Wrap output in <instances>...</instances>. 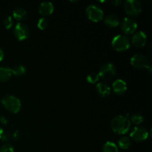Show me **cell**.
Segmentation results:
<instances>
[{"label": "cell", "instance_id": "1", "mask_svg": "<svg viewBox=\"0 0 152 152\" xmlns=\"http://www.w3.org/2000/svg\"><path fill=\"white\" fill-rule=\"evenodd\" d=\"M111 129L115 133L119 134H124L129 131L131 127V122L126 116L117 115L113 117L111 121Z\"/></svg>", "mask_w": 152, "mask_h": 152}, {"label": "cell", "instance_id": "2", "mask_svg": "<svg viewBox=\"0 0 152 152\" xmlns=\"http://www.w3.org/2000/svg\"><path fill=\"white\" fill-rule=\"evenodd\" d=\"M1 103L7 111L13 114L19 112L21 108L20 100L19 98L13 95L7 94L4 96L1 99Z\"/></svg>", "mask_w": 152, "mask_h": 152}, {"label": "cell", "instance_id": "3", "mask_svg": "<svg viewBox=\"0 0 152 152\" xmlns=\"http://www.w3.org/2000/svg\"><path fill=\"white\" fill-rule=\"evenodd\" d=\"M111 45L117 51H125L130 47V40L127 36L118 34L112 39Z\"/></svg>", "mask_w": 152, "mask_h": 152}, {"label": "cell", "instance_id": "4", "mask_svg": "<svg viewBox=\"0 0 152 152\" xmlns=\"http://www.w3.org/2000/svg\"><path fill=\"white\" fill-rule=\"evenodd\" d=\"M131 64L133 67L137 68H146L151 71V66L149 64L148 57L142 53H136L131 58Z\"/></svg>", "mask_w": 152, "mask_h": 152}, {"label": "cell", "instance_id": "5", "mask_svg": "<svg viewBox=\"0 0 152 152\" xmlns=\"http://www.w3.org/2000/svg\"><path fill=\"white\" fill-rule=\"evenodd\" d=\"M126 13L130 16H137L142 12V4L139 0H126L123 4Z\"/></svg>", "mask_w": 152, "mask_h": 152}, {"label": "cell", "instance_id": "6", "mask_svg": "<svg viewBox=\"0 0 152 152\" xmlns=\"http://www.w3.org/2000/svg\"><path fill=\"white\" fill-rule=\"evenodd\" d=\"M86 13L88 18L92 22H97L103 19V10L96 4H90L88 6L86 9Z\"/></svg>", "mask_w": 152, "mask_h": 152}, {"label": "cell", "instance_id": "7", "mask_svg": "<svg viewBox=\"0 0 152 152\" xmlns=\"http://www.w3.org/2000/svg\"><path fill=\"white\" fill-rule=\"evenodd\" d=\"M117 73V69L114 64L105 63L101 66L99 71V77L105 80H111L114 77Z\"/></svg>", "mask_w": 152, "mask_h": 152}, {"label": "cell", "instance_id": "8", "mask_svg": "<svg viewBox=\"0 0 152 152\" xmlns=\"http://www.w3.org/2000/svg\"><path fill=\"white\" fill-rule=\"evenodd\" d=\"M130 137L136 142H142L148 138V132L143 126H136L131 132Z\"/></svg>", "mask_w": 152, "mask_h": 152}, {"label": "cell", "instance_id": "9", "mask_svg": "<svg viewBox=\"0 0 152 152\" xmlns=\"http://www.w3.org/2000/svg\"><path fill=\"white\" fill-rule=\"evenodd\" d=\"M13 34L18 40L22 41V40L26 39L29 36V29L25 24L18 22L14 27Z\"/></svg>", "mask_w": 152, "mask_h": 152}, {"label": "cell", "instance_id": "10", "mask_svg": "<svg viewBox=\"0 0 152 152\" xmlns=\"http://www.w3.org/2000/svg\"><path fill=\"white\" fill-rule=\"evenodd\" d=\"M121 28L126 34H132L137 28V23L132 18L125 17L121 22Z\"/></svg>", "mask_w": 152, "mask_h": 152}, {"label": "cell", "instance_id": "11", "mask_svg": "<svg viewBox=\"0 0 152 152\" xmlns=\"http://www.w3.org/2000/svg\"><path fill=\"white\" fill-rule=\"evenodd\" d=\"M132 42L137 48L143 47L147 42V35L143 31L136 32L132 37Z\"/></svg>", "mask_w": 152, "mask_h": 152}, {"label": "cell", "instance_id": "12", "mask_svg": "<svg viewBox=\"0 0 152 152\" xmlns=\"http://www.w3.org/2000/svg\"><path fill=\"white\" fill-rule=\"evenodd\" d=\"M53 10H54V7H53V3L48 1H42L39 7V12L42 16H43V17L51 14L53 12Z\"/></svg>", "mask_w": 152, "mask_h": 152}, {"label": "cell", "instance_id": "13", "mask_svg": "<svg viewBox=\"0 0 152 152\" xmlns=\"http://www.w3.org/2000/svg\"><path fill=\"white\" fill-rule=\"evenodd\" d=\"M112 88L117 94L122 95L127 90V85L124 80L118 79L113 83Z\"/></svg>", "mask_w": 152, "mask_h": 152}, {"label": "cell", "instance_id": "14", "mask_svg": "<svg viewBox=\"0 0 152 152\" xmlns=\"http://www.w3.org/2000/svg\"><path fill=\"white\" fill-rule=\"evenodd\" d=\"M96 89L97 93L101 96H103V97L108 96L111 93L110 86L107 83H105V82H101V83H97L96 86Z\"/></svg>", "mask_w": 152, "mask_h": 152}, {"label": "cell", "instance_id": "15", "mask_svg": "<svg viewBox=\"0 0 152 152\" xmlns=\"http://www.w3.org/2000/svg\"><path fill=\"white\" fill-rule=\"evenodd\" d=\"M104 23L107 26L111 27V28H114V27H117V25H119V24H120V19H119V17L116 14L111 13V14H108L105 16Z\"/></svg>", "mask_w": 152, "mask_h": 152}, {"label": "cell", "instance_id": "16", "mask_svg": "<svg viewBox=\"0 0 152 152\" xmlns=\"http://www.w3.org/2000/svg\"><path fill=\"white\" fill-rule=\"evenodd\" d=\"M13 76L11 68L7 67H0V81L7 82Z\"/></svg>", "mask_w": 152, "mask_h": 152}, {"label": "cell", "instance_id": "17", "mask_svg": "<svg viewBox=\"0 0 152 152\" xmlns=\"http://www.w3.org/2000/svg\"><path fill=\"white\" fill-rule=\"evenodd\" d=\"M13 16L16 20H25L28 16V13L25 9L18 7L13 10Z\"/></svg>", "mask_w": 152, "mask_h": 152}, {"label": "cell", "instance_id": "18", "mask_svg": "<svg viewBox=\"0 0 152 152\" xmlns=\"http://www.w3.org/2000/svg\"><path fill=\"white\" fill-rule=\"evenodd\" d=\"M102 152H118V147L114 142L108 141L102 147Z\"/></svg>", "mask_w": 152, "mask_h": 152}, {"label": "cell", "instance_id": "19", "mask_svg": "<svg viewBox=\"0 0 152 152\" xmlns=\"http://www.w3.org/2000/svg\"><path fill=\"white\" fill-rule=\"evenodd\" d=\"M132 142L128 137H122L118 140V146L122 149H127L130 147Z\"/></svg>", "mask_w": 152, "mask_h": 152}, {"label": "cell", "instance_id": "20", "mask_svg": "<svg viewBox=\"0 0 152 152\" xmlns=\"http://www.w3.org/2000/svg\"><path fill=\"white\" fill-rule=\"evenodd\" d=\"M11 70L12 73H13V75L17 76V77L23 75L25 73V71H26L25 66L22 65H14V66L11 68Z\"/></svg>", "mask_w": 152, "mask_h": 152}, {"label": "cell", "instance_id": "21", "mask_svg": "<svg viewBox=\"0 0 152 152\" xmlns=\"http://www.w3.org/2000/svg\"><path fill=\"white\" fill-rule=\"evenodd\" d=\"M49 25V21L47 18L42 17L37 22V28L40 30H45L48 28Z\"/></svg>", "mask_w": 152, "mask_h": 152}, {"label": "cell", "instance_id": "22", "mask_svg": "<svg viewBox=\"0 0 152 152\" xmlns=\"http://www.w3.org/2000/svg\"><path fill=\"white\" fill-rule=\"evenodd\" d=\"M99 74H98L97 73L91 72L87 76L86 80H87V81L89 83H91V84H94V83H96V82L99 80Z\"/></svg>", "mask_w": 152, "mask_h": 152}, {"label": "cell", "instance_id": "23", "mask_svg": "<svg viewBox=\"0 0 152 152\" xmlns=\"http://www.w3.org/2000/svg\"><path fill=\"white\" fill-rule=\"evenodd\" d=\"M132 123L135 125H140L143 122L144 118L141 114H135L134 115L132 116V118H131Z\"/></svg>", "mask_w": 152, "mask_h": 152}, {"label": "cell", "instance_id": "24", "mask_svg": "<svg viewBox=\"0 0 152 152\" xmlns=\"http://www.w3.org/2000/svg\"><path fill=\"white\" fill-rule=\"evenodd\" d=\"M0 152H14V149L10 144L6 143L1 145L0 148Z\"/></svg>", "mask_w": 152, "mask_h": 152}, {"label": "cell", "instance_id": "25", "mask_svg": "<svg viewBox=\"0 0 152 152\" xmlns=\"http://www.w3.org/2000/svg\"><path fill=\"white\" fill-rule=\"evenodd\" d=\"M12 138H13V134L11 132H8V131H7V132H3V134L1 137V139L3 141H7H7H10Z\"/></svg>", "mask_w": 152, "mask_h": 152}, {"label": "cell", "instance_id": "26", "mask_svg": "<svg viewBox=\"0 0 152 152\" xmlns=\"http://www.w3.org/2000/svg\"><path fill=\"white\" fill-rule=\"evenodd\" d=\"M12 25H13V19H12L11 16H7L4 19V26L6 29H9L11 28Z\"/></svg>", "mask_w": 152, "mask_h": 152}, {"label": "cell", "instance_id": "27", "mask_svg": "<svg viewBox=\"0 0 152 152\" xmlns=\"http://www.w3.org/2000/svg\"><path fill=\"white\" fill-rule=\"evenodd\" d=\"M0 121H1V123H2V124L4 125L7 124V120L6 119V117H3V116H1V117H0Z\"/></svg>", "mask_w": 152, "mask_h": 152}, {"label": "cell", "instance_id": "28", "mask_svg": "<svg viewBox=\"0 0 152 152\" xmlns=\"http://www.w3.org/2000/svg\"><path fill=\"white\" fill-rule=\"evenodd\" d=\"M3 58H4V51H3L2 49L0 48V62L2 60Z\"/></svg>", "mask_w": 152, "mask_h": 152}, {"label": "cell", "instance_id": "29", "mask_svg": "<svg viewBox=\"0 0 152 152\" xmlns=\"http://www.w3.org/2000/svg\"><path fill=\"white\" fill-rule=\"evenodd\" d=\"M113 3H114L115 5L117 6V5H119L120 4H121L122 1H120V0H117V1H116V0H114V1H113Z\"/></svg>", "mask_w": 152, "mask_h": 152}, {"label": "cell", "instance_id": "30", "mask_svg": "<svg viewBox=\"0 0 152 152\" xmlns=\"http://www.w3.org/2000/svg\"><path fill=\"white\" fill-rule=\"evenodd\" d=\"M3 132H4V130L2 129V128L0 127V139H1V135H2V134H3Z\"/></svg>", "mask_w": 152, "mask_h": 152}]
</instances>
